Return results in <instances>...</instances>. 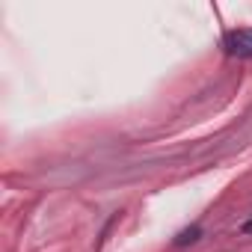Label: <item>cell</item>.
Listing matches in <instances>:
<instances>
[{
	"label": "cell",
	"mask_w": 252,
	"mask_h": 252,
	"mask_svg": "<svg viewBox=\"0 0 252 252\" xmlns=\"http://www.w3.org/2000/svg\"><path fill=\"white\" fill-rule=\"evenodd\" d=\"M222 48L228 57H237V60H252V27H237V30H228L225 39H222Z\"/></svg>",
	"instance_id": "cell-1"
},
{
	"label": "cell",
	"mask_w": 252,
	"mask_h": 252,
	"mask_svg": "<svg viewBox=\"0 0 252 252\" xmlns=\"http://www.w3.org/2000/svg\"><path fill=\"white\" fill-rule=\"evenodd\" d=\"M202 234H205V231H202V225H190V228H184V231H178V234H175V246H187V243H196Z\"/></svg>",
	"instance_id": "cell-2"
},
{
	"label": "cell",
	"mask_w": 252,
	"mask_h": 252,
	"mask_svg": "<svg viewBox=\"0 0 252 252\" xmlns=\"http://www.w3.org/2000/svg\"><path fill=\"white\" fill-rule=\"evenodd\" d=\"M240 234H252V220H243L240 222Z\"/></svg>",
	"instance_id": "cell-3"
}]
</instances>
